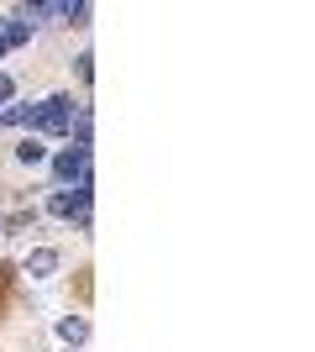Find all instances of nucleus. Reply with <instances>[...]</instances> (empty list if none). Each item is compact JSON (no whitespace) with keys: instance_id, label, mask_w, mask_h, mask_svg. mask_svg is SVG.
<instances>
[{"instance_id":"nucleus-1","label":"nucleus","mask_w":315,"mask_h":352,"mask_svg":"<svg viewBox=\"0 0 315 352\" xmlns=\"http://www.w3.org/2000/svg\"><path fill=\"white\" fill-rule=\"evenodd\" d=\"M11 300H16V268H11V263H0V316L11 310Z\"/></svg>"}]
</instances>
